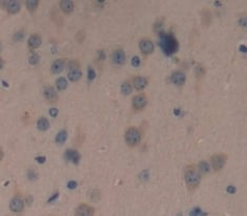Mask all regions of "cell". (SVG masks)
Here are the masks:
<instances>
[{"instance_id":"3","label":"cell","mask_w":247,"mask_h":216,"mask_svg":"<svg viewBox=\"0 0 247 216\" xmlns=\"http://www.w3.org/2000/svg\"><path fill=\"white\" fill-rule=\"evenodd\" d=\"M125 141L127 146L136 147L141 141V133L137 128H129L125 133Z\"/></svg>"},{"instance_id":"7","label":"cell","mask_w":247,"mask_h":216,"mask_svg":"<svg viewBox=\"0 0 247 216\" xmlns=\"http://www.w3.org/2000/svg\"><path fill=\"white\" fill-rule=\"evenodd\" d=\"M111 60H113V62L115 64H119V66L124 64L125 60H126L124 51L121 49L115 50V51L113 52V54H111Z\"/></svg>"},{"instance_id":"39","label":"cell","mask_w":247,"mask_h":216,"mask_svg":"<svg viewBox=\"0 0 247 216\" xmlns=\"http://www.w3.org/2000/svg\"><path fill=\"white\" fill-rule=\"evenodd\" d=\"M240 24H241V26H243L244 27H246V17H245V16H244L243 18H241V19H240Z\"/></svg>"},{"instance_id":"26","label":"cell","mask_w":247,"mask_h":216,"mask_svg":"<svg viewBox=\"0 0 247 216\" xmlns=\"http://www.w3.org/2000/svg\"><path fill=\"white\" fill-rule=\"evenodd\" d=\"M96 71L94 70L91 66H88V69H87V79H88V81H93L94 79L96 78Z\"/></svg>"},{"instance_id":"44","label":"cell","mask_w":247,"mask_h":216,"mask_svg":"<svg viewBox=\"0 0 247 216\" xmlns=\"http://www.w3.org/2000/svg\"><path fill=\"white\" fill-rule=\"evenodd\" d=\"M173 114H175V115H177V116H178V115H180V110L175 109V110H173Z\"/></svg>"},{"instance_id":"25","label":"cell","mask_w":247,"mask_h":216,"mask_svg":"<svg viewBox=\"0 0 247 216\" xmlns=\"http://www.w3.org/2000/svg\"><path fill=\"white\" fill-rule=\"evenodd\" d=\"M39 60H40V56L35 53V54H33L31 57H29V64H32V66H35V64H37L38 62H39Z\"/></svg>"},{"instance_id":"30","label":"cell","mask_w":247,"mask_h":216,"mask_svg":"<svg viewBox=\"0 0 247 216\" xmlns=\"http://www.w3.org/2000/svg\"><path fill=\"white\" fill-rule=\"evenodd\" d=\"M78 187V182L76 180H70L67 182V189L68 190H75Z\"/></svg>"},{"instance_id":"27","label":"cell","mask_w":247,"mask_h":216,"mask_svg":"<svg viewBox=\"0 0 247 216\" xmlns=\"http://www.w3.org/2000/svg\"><path fill=\"white\" fill-rule=\"evenodd\" d=\"M27 178H29V180L34 181L36 180V179H38V174L36 173L34 170H29V171H27Z\"/></svg>"},{"instance_id":"5","label":"cell","mask_w":247,"mask_h":216,"mask_svg":"<svg viewBox=\"0 0 247 216\" xmlns=\"http://www.w3.org/2000/svg\"><path fill=\"white\" fill-rule=\"evenodd\" d=\"M210 160H211V165L214 171H220V170L223 169L224 165L226 164L227 155H225V154L223 153L214 154V155L210 157Z\"/></svg>"},{"instance_id":"33","label":"cell","mask_w":247,"mask_h":216,"mask_svg":"<svg viewBox=\"0 0 247 216\" xmlns=\"http://www.w3.org/2000/svg\"><path fill=\"white\" fill-rule=\"evenodd\" d=\"M148 176H149V172H148L147 170H145V171H143L142 173H141L140 177L141 179H143L144 181H146L148 179Z\"/></svg>"},{"instance_id":"15","label":"cell","mask_w":247,"mask_h":216,"mask_svg":"<svg viewBox=\"0 0 247 216\" xmlns=\"http://www.w3.org/2000/svg\"><path fill=\"white\" fill-rule=\"evenodd\" d=\"M41 42H42V39H41L40 36L37 35V34H33V35L29 36L27 45H29V49H37V48L40 47Z\"/></svg>"},{"instance_id":"12","label":"cell","mask_w":247,"mask_h":216,"mask_svg":"<svg viewBox=\"0 0 247 216\" xmlns=\"http://www.w3.org/2000/svg\"><path fill=\"white\" fill-rule=\"evenodd\" d=\"M146 103H147V99H146V97L144 95H142V94L135 96L134 99H132V107H134V109H136V110L144 109Z\"/></svg>"},{"instance_id":"21","label":"cell","mask_w":247,"mask_h":216,"mask_svg":"<svg viewBox=\"0 0 247 216\" xmlns=\"http://www.w3.org/2000/svg\"><path fill=\"white\" fill-rule=\"evenodd\" d=\"M66 138H67V132H66L65 130H61L60 132L57 134V136H56V138H55V140H56L57 143L62 144L63 142H65Z\"/></svg>"},{"instance_id":"46","label":"cell","mask_w":247,"mask_h":216,"mask_svg":"<svg viewBox=\"0 0 247 216\" xmlns=\"http://www.w3.org/2000/svg\"><path fill=\"white\" fill-rule=\"evenodd\" d=\"M214 5H216V6H222V2L216 1V2H214Z\"/></svg>"},{"instance_id":"38","label":"cell","mask_w":247,"mask_h":216,"mask_svg":"<svg viewBox=\"0 0 247 216\" xmlns=\"http://www.w3.org/2000/svg\"><path fill=\"white\" fill-rule=\"evenodd\" d=\"M26 204L27 206H31L32 204H33V197L31 196V195H29V196L26 198Z\"/></svg>"},{"instance_id":"36","label":"cell","mask_w":247,"mask_h":216,"mask_svg":"<svg viewBox=\"0 0 247 216\" xmlns=\"http://www.w3.org/2000/svg\"><path fill=\"white\" fill-rule=\"evenodd\" d=\"M50 115H51L52 117H57V115H58V110H57L56 108H53V109L50 110Z\"/></svg>"},{"instance_id":"24","label":"cell","mask_w":247,"mask_h":216,"mask_svg":"<svg viewBox=\"0 0 247 216\" xmlns=\"http://www.w3.org/2000/svg\"><path fill=\"white\" fill-rule=\"evenodd\" d=\"M132 91V88L129 83L127 82H124V83L121 84V92H122L123 95H129Z\"/></svg>"},{"instance_id":"29","label":"cell","mask_w":247,"mask_h":216,"mask_svg":"<svg viewBox=\"0 0 247 216\" xmlns=\"http://www.w3.org/2000/svg\"><path fill=\"white\" fill-rule=\"evenodd\" d=\"M189 215H193V216H196V215H206V213H203L202 210H201L200 208H195L194 210L190 211Z\"/></svg>"},{"instance_id":"28","label":"cell","mask_w":247,"mask_h":216,"mask_svg":"<svg viewBox=\"0 0 247 216\" xmlns=\"http://www.w3.org/2000/svg\"><path fill=\"white\" fill-rule=\"evenodd\" d=\"M23 38H24V32H22V31H19V32H17V33L14 35V40L15 41H22L23 40Z\"/></svg>"},{"instance_id":"37","label":"cell","mask_w":247,"mask_h":216,"mask_svg":"<svg viewBox=\"0 0 247 216\" xmlns=\"http://www.w3.org/2000/svg\"><path fill=\"white\" fill-rule=\"evenodd\" d=\"M98 56H99L100 60H104V59L106 58V56H105V53H104L103 50H100V51L98 52Z\"/></svg>"},{"instance_id":"10","label":"cell","mask_w":247,"mask_h":216,"mask_svg":"<svg viewBox=\"0 0 247 216\" xmlns=\"http://www.w3.org/2000/svg\"><path fill=\"white\" fill-rule=\"evenodd\" d=\"M170 80L176 86H183V84L185 83V81H186V75L183 72L177 71V72H173V74H171Z\"/></svg>"},{"instance_id":"45","label":"cell","mask_w":247,"mask_h":216,"mask_svg":"<svg viewBox=\"0 0 247 216\" xmlns=\"http://www.w3.org/2000/svg\"><path fill=\"white\" fill-rule=\"evenodd\" d=\"M2 83H3V86L6 87V88H9V87H10V84H9L8 82L5 81V80H2Z\"/></svg>"},{"instance_id":"11","label":"cell","mask_w":247,"mask_h":216,"mask_svg":"<svg viewBox=\"0 0 247 216\" xmlns=\"http://www.w3.org/2000/svg\"><path fill=\"white\" fill-rule=\"evenodd\" d=\"M94 213H95V209L85 204H80L76 210V215L78 216H91L94 215Z\"/></svg>"},{"instance_id":"13","label":"cell","mask_w":247,"mask_h":216,"mask_svg":"<svg viewBox=\"0 0 247 216\" xmlns=\"http://www.w3.org/2000/svg\"><path fill=\"white\" fill-rule=\"evenodd\" d=\"M43 95L46 100H49L50 102H56L58 100V95L57 92L55 91V89L53 87H46L43 91Z\"/></svg>"},{"instance_id":"4","label":"cell","mask_w":247,"mask_h":216,"mask_svg":"<svg viewBox=\"0 0 247 216\" xmlns=\"http://www.w3.org/2000/svg\"><path fill=\"white\" fill-rule=\"evenodd\" d=\"M68 79L72 82H76L81 78L82 72L80 70V64L77 60H73L68 63V72H67Z\"/></svg>"},{"instance_id":"14","label":"cell","mask_w":247,"mask_h":216,"mask_svg":"<svg viewBox=\"0 0 247 216\" xmlns=\"http://www.w3.org/2000/svg\"><path fill=\"white\" fill-rule=\"evenodd\" d=\"M4 4H5L6 10L10 14H17L21 9V4L19 1H5Z\"/></svg>"},{"instance_id":"20","label":"cell","mask_w":247,"mask_h":216,"mask_svg":"<svg viewBox=\"0 0 247 216\" xmlns=\"http://www.w3.org/2000/svg\"><path fill=\"white\" fill-rule=\"evenodd\" d=\"M26 5L29 12L34 13L36 10H37L38 5H39V1H38V0H27V1L26 2Z\"/></svg>"},{"instance_id":"22","label":"cell","mask_w":247,"mask_h":216,"mask_svg":"<svg viewBox=\"0 0 247 216\" xmlns=\"http://www.w3.org/2000/svg\"><path fill=\"white\" fill-rule=\"evenodd\" d=\"M67 80L65 79L64 77H59L58 79L56 80V86H57V89L59 90V91H63V90H65L67 88Z\"/></svg>"},{"instance_id":"6","label":"cell","mask_w":247,"mask_h":216,"mask_svg":"<svg viewBox=\"0 0 247 216\" xmlns=\"http://www.w3.org/2000/svg\"><path fill=\"white\" fill-rule=\"evenodd\" d=\"M64 158H65L66 161L73 162L74 165H79L80 159H81V156H80L78 151L68 149V150H66L64 153Z\"/></svg>"},{"instance_id":"19","label":"cell","mask_w":247,"mask_h":216,"mask_svg":"<svg viewBox=\"0 0 247 216\" xmlns=\"http://www.w3.org/2000/svg\"><path fill=\"white\" fill-rule=\"evenodd\" d=\"M37 128H38V130L43 131V132L49 130V128H50L49 120H47L46 118H44V117H41L39 120L37 121Z\"/></svg>"},{"instance_id":"23","label":"cell","mask_w":247,"mask_h":216,"mask_svg":"<svg viewBox=\"0 0 247 216\" xmlns=\"http://www.w3.org/2000/svg\"><path fill=\"white\" fill-rule=\"evenodd\" d=\"M209 170H210L209 165H208V162H206L205 160H203V161H201L200 164H199V171H200L201 173L206 174L209 172Z\"/></svg>"},{"instance_id":"2","label":"cell","mask_w":247,"mask_h":216,"mask_svg":"<svg viewBox=\"0 0 247 216\" xmlns=\"http://www.w3.org/2000/svg\"><path fill=\"white\" fill-rule=\"evenodd\" d=\"M185 182L189 191H194L199 187L201 182V175L200 171L196 169L195 165H188L185 169Z\"/></svg>"},{"instance_id":"43","label":"cell","mask_w":247,"mask_h":216,"mask_svg":"<svg viewBox=\"0 0 247 216\" xmlns=\"http://www.w3.org/2000/svg\"><path fill=\"white\" fill-rule=\"evenodd\" d=\"M0 159H3V150H2V148L0 149Z\"/></svg>"},{"instance_id":"1","label":"cell","mask_w":247,"mask_h":216,"mask_svg":"<svg viewBox=\"0 0 247 216\" xmlns=\"http://www.w3.org/2000/svg\"><path fill=\"white\" fill-rule=\"evenodd\" d=\"M159 47L162 49L164 54L166 56H171L175 53L178 52L179 50V42H178L177 38L170 33H166V32L161 31L159 33Z\"/></svg>"},{"instance_id":"31","label":"cell","mask_w":247,"mask_h":216,"mask_svg":"<svg viewBox=\"0 0 247 216\" xmlns=\"http://www.w3.org/2000/svg\"><path fill=\"white\" fill-rule=\"evenodd\" d=\"M140 63H141V61H140V58H139L138 56L132 57V66H135V68H138V66H140Z\"/></svg>"},{"instance_id":"32","label":"cell","mask_w":247,"mask_h":216,"mask_svg":"<svg viewBox=\"0 0 247 216\" xmlns=\"http://www.w3.org/2000/svg\"><path fill=\"white\" fill-rule=\"evenodd\" d=\"M35 159H36V161H37L38 164H40V165H43L45 161H46V157H45V156H43V155L42 156H37Z\"/></svg>"},{"instance_id":"40","label":"cell","mask_w":247,"mask_h":216,"mask_svg":"<svg viewBox=\"0 0 247 216\" xmlns=\"http://www.w3.org/2000/svg\"><path fill=\"white\" fill-rule=\"evenodd\" d=\"M246 45H241V47H240V51L241 52H244V53H246Z\"/></svg>"},{"instance_id":"42","label":"cell","mask_w":247,"mask_h":216,"mask_svg":"<svg viewBox=\"0 0 247 216\" xmlns=\"http://www.w3.org/2000/svg\"><path fill=\"white\" fill-rule=\"evenodd\" d=\"M3 66H4V61H3V59H2V58H0V69H2V68H3Z\"/></svg>"},{"instance_id":"41","label":"cell","mask_w":247,"mask_h":216,"mask_svg":"<svg viewBox=\"0 0 247 216\" xmlns=\"http://www.w3.org/2000/svg\"><path fill=\"white\" fill-rule=\"evenodd\" d=\"M96 3H97L98 5H100V6H103L104 4H105V1H97Z\"/></svg>"},{"instance_id":"16","label":"cell","mask_w":247,"mask_h":216,"mask_svg":"<svg viewBox=\"0 0 247 216\" xmlns=\"http://www.w3.org/2000/svg\"><path fill=\"white\" fill-rule=\"evenodd\" d=\"M59 6H60L61 11L65 14H70L74 11V2L70 1V0H63V1H60L59 3Z\"/></svg>"},{"instance_id":"35","label":"cell","mask_w":247,"mask_h":216,"mask_svg":"<svg viewBox=\"0 0 247 216\" xmlns=\"http://www.w3.org/2000/svg\"><path fill=\"white\" fill-rule=\"evenodd\" d=\"M58 197H59V192H56L55 193L54 195H53V196L51 197V198H49V200H47V203H53V201H55V200H57V199H58Z\"/></svg>"},{"instance_id":"17","label":"cell","mask_w":247,"mask_h":216,"mask_svg":"<svg viewBox=\"0 0 247 216\" xmlns=\"http://www.w3.org/2000/svg\"><path fill=\"white\" fill-rule=\"evenodd\" d=\"M64 66H65V61L63 60V59H57V60H55L54 62H53L51 66L52 72L54 73V74H59V73H61L63 71Z\"/></svg>"},{"instance_id":"34","label":"cell","mask_w":247,"mask_h":216,"mask_svg":"<svg viewBox=\"0 0 247 216\" xmlns=\"http://www.w3.org/2000/svg\"><path fill=\"white\" fill-rule=\"evenodd\" d=\"M226 191H227L228 194H235V193L237 192V189H235V187H234V186L230 185V186H228V187H227Z\"/></svg>"},{"instance_id":"18","label":"cell","mask_w":247,"mask_h":216,"mask_svg":"<svg viewBox=\"0 0 247 216\" xmlns=\"http://www.w3.org/2000/svg\"><path fill=\"white\" fill-rule=\"evenodd\" d=\"M147 86V79L142 76H137L134 78V87L138 91H142Z\"/></svg>"},{"instance_id":"9","label":"cell","mask_w":247,"mask_h":216,"mask_svg":"<svg viewBox=\"0 0 247 216\" xmlns=\"http://www.w3.org/2000/svg\"><path fill=\"white\" fill-rule=\"evenodd\" d=\"M24 208V201L20 197H14L10 203V210L13 212H21Z\"/></svg>"},{"instance_id":"8","label":"cell","mask_w":247,"mask_h":216,"mask_svg":"<svg viewBox=\"0 0 247 216\" xmlns=\"http://www.w3.org/2000/svg\"><path fill=\"white\" fill-rule=\"evenodd\" d=\"M139 47H140L141 52H142L144 55L152 54V53L154 52V49H155L154 43H153L150 40H148V39H143V40H141Z\"/></svg>"}]
</instances>
